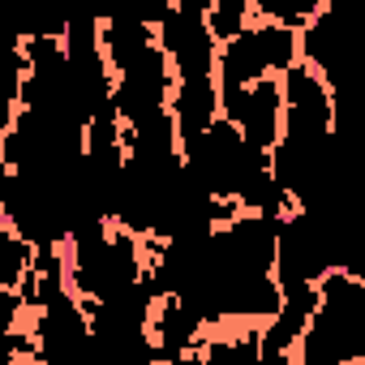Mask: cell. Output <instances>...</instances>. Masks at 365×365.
<instances>
[{
	"label": "cell",
	"instance_id": "obj_3",
	"mask_svg": "<svg viewBox=\"0 0 365 365\" xmlns=\"http://www.w3.org/2000/svg\"><path fill=\"white\" fill-rule=\"evenodd\" d=\"M284 86V142L292 150H322L335 142V91L305 61L279 78Z\"/></svg>",
	"mask_w": 365,
	"mask_h": 365
},
{
	"label": "cell",
	"instance_id": "obj_4",
	"mask_svg": "<svg viewBox=\"0 0 365 365\" xmlns=\"http://www.w3.org/2000/svg\"><path fill=\"white\" fill-rule=\"evenodd\" d=\"M224 116L241 129V138L258 155H275L284 142V86L279 78H267L232 99H224Z\"/></svg>",
	"mask_w": 365,
	"mask_h": 365
},
{
	"label": "cell",
	"instance_id": "obj_1",
	"mask_svg": "<svg viewBox=\"0 0 365 365\" xmlns=\"http://www.w3.org/2000/svg\"><path fill=\"white\" fill-rule=\"evenodd\" d=\"M301 65V31L254 22L241 39L220 48V99H232L267 78H284Z\"/></svg>",
	"mask_w": 365,
	"mask_h": 365
},
{
	"label": "cell",
	"instance_id": "obj_2",
	"mask_svg": "<svg viewBox=\"0 0 365 365\" xmlns=\"http://www.w3.org/2000/svg\"><path fill=\"white\" fill-rule=\"evenodd\" d=\"M211 0H172L159 18V43L176 82H220V39L211 35Z\"/></svg>",
	"mask_w": 365,
	"mask_h": 365
},
{
	"label": "cell",
	"instance_id": "obj_5",
	"mask_svg": "<svg viewBox=\"0 0 365 365\" xmlns=\"http://www.w3.org/2000/svg\"><path fill=\"white\" fill-rule=\"evenodd\" d=\"M207 18H211V35H215L220 48H224V43L241 39V35L258 22V9H254V0H211Z\"/></svg>",
	"mask_w": 365,
	"mask_h": 365
}]
</instances>
